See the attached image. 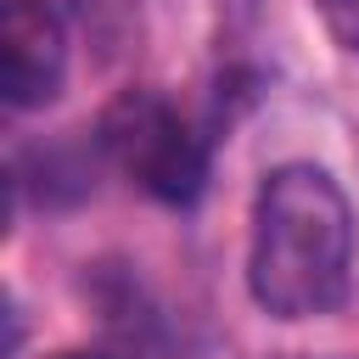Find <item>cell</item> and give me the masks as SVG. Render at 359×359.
I'll return each mask as SVG.
<instances>
[{
  "mask_svg": "<svg viewBox=\"0 0 359 359\" xmlns=\"http://www.w3.org/2000/svg\"><path fill=\"white\" fill-rule=\"evenodd\" d=\"M101 157L151 202L191 208L208 185V135L157 90H123L95 123Z\"/></svg>",
  "mask_w": 359,
  "mask_h": 359,
  "instance_id": "obj_2",
  "label": "cell"
},
{
  "mask_svg": "<svg viewBox=\"0 0 359 359\" xmlns=\"http://www.w3.org/2000/svg\"><path fill=\"white\" fill-rule=\"evenodd\" d=\"M314 11H320V22H325V34H331L348 56H359V0H314Z\"/></svg>",
  "mask_w": 359,
  "mask_h": 359,
  "instance_id": "obj_4",
  "label": "cell"
},
{
  "mask_svg": "<svg viewBox=\"0 0 359 359\" xmlns=\"http://www.w3.org/2000/svg\"><path fill=\"white\" fill-rule=\"evenodd\" d=\"M67 79V22L50 0H6L0 17V95L11 112L56 101Z\"/></svg>",
  "mask_w": 359,
  "mask_h": 359,
  "instance_id": "obj_3",
  "label": "cell"
},
{
  "mask_svg": "<svg viewBox=\"0 0 359 359\" xmlns=\"http://www.w3.org/2000/svg\"><path fill=\"white\" fill-rule=\"evenodd\" d=\"M353 280V208L314 163H280L258 180L247 292L269 320H320Z\"/></svg>",
  "mask_w": 359,
  "mask_h": 359,
  "instance_id": "obj_1",
  "label": "cell"
},
{
  "mask_svg": "<svg viewBox=\"0 0 359 359\" xmlns=\"http://www.w3.org/2000/svg\"><path fill=\"white\" fill-rule=\"evenodd\" d=\"M56 359H107V353H56Z\"/></svg>",
  "mask_w": 359,
  "mask_h": 359,
  "instance_id": "obj_5",
  "label": "cell"
}]
</instances>
